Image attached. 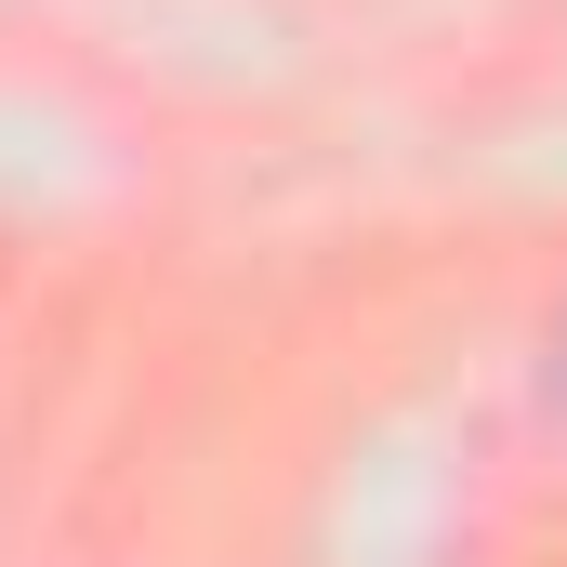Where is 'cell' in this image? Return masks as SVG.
<instances>
[{
	"instance_id": "1",
	"label": "cell",
	"mask_w": 567,
	"mask_h": 567,
	"mask_svg": "<svg viewBox=\"0 0 567 567\" xmlns=\"http://www.w3.org/2000/svg\"><path fill=\"white\" fill-rule=\"evenodd\" d=\"M542 423L567 435V303H555V330H542Z\"/></svg>"
}]
</instances>
